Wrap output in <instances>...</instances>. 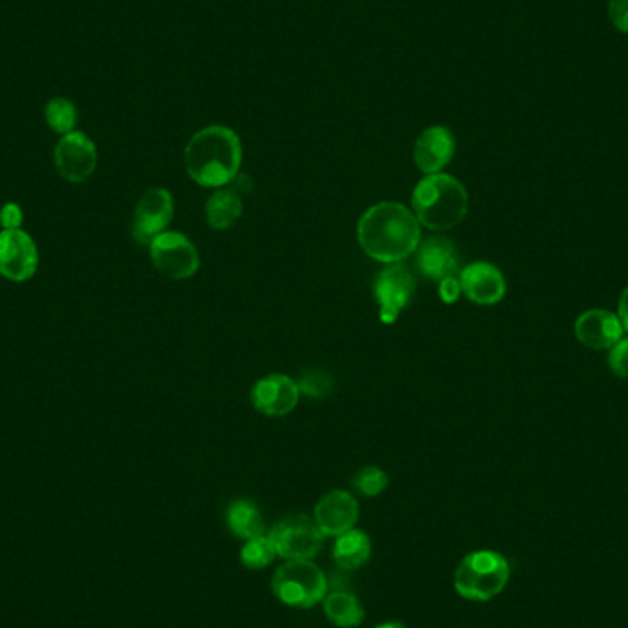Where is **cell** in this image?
I'll return each mask as SVG.
<instances>
[{
  "label": "cell",
  "instance_id": "21",
  "mask_svg": "<svg viewBox=\"0 0 628 628\" xmlns=\"http://www.w3.org/2000/svg\"><path fill=\"white\" fill-rule=\"evenodd\" d=\"M226 524L237 539H256L264 534L263 515L259 513L258 505L250 500H235L229 505Z\"/></svg>",
  "mask_w": 628,
  "mask_h": 628
},
{
  "label": "cell",
  "instance_id": "7",
  "mask_svg": "<svg viewBox=\"0 0 628 628\" xmlns=\"http://www.w3.org/2000/svg\"><path fill=\"white\" fill-rule=\"evenodd\" d=\"M155 269L170 280H188L200 267L199 250L181 232H164L149 245Z\"/></svg>",
  "mask_w": 628,
  "mask_h": 628
},
{
  "label": "cell",
  "instance_id": "24",
  "mask_svg": "<svg viewBox=\"0 0 628 628\" xmlns=\"http://www.w3.org/2000/svg\"><path fill=\"white\" fill-rule=\"evenodd\" d=\"M387 483H390V478L386 472L375 465L362 467L357 475L353 476V489L366 498L379 496L387 488Z\"/></svg>",
  "mask_w": 628,
  "mask_h": 628
},
{
  "label": "cell",
  "instance_id": "10",
  "mask_svg": "<svg viewBox=\"0 0 628 628\" xmlns=\"http://www.w3.org/2000/svg\"><path fill=\"white\" fill-rule=\"evenodd\" d=\"M416 293V280L411 272L401 263L387 264L384 271L379 272L373 283L375 300L381 306V322H397L401 311H405Z\"/></svg>",
  "mask_w": 628,
  "mask_h": 628
},
{
  "label": "cell",
  "instance_id": "3",
  "mask_svg": "<svg viewBox=\"0 0 628 628\" xmlns=\"http://www.w3.org/2000/svg\"><path fill=\"white\" fill-rule=\"evenodd\" d=\"M411 212L427 229L451 230L469 212V194L453 175H427L411 192Z\"/></svg>",
  "mask_w": 628,
  "mask_h": 628
},
{
  "label": "cell",
  "instance_id": "23",
  "mask_svg": "<svg viewBox=\"0 0 628 628\" xmlns=\"http://www.w3.org/2000/svg\"><path fill=\"white\" fill-rule=\"evenodd\" d=\"M276 557V547L272 544L271 537L267 534L250 539L242 547V563L248 570H263Z\"/></svg>",
  "mask_w": 628,
  "mask_h": 628
},
{
  "label": "cell",
  "instance_id": "31",
  "mask_svg": "<svg viewBox=\"0 0 628 628\" xmlns=\"http://www.w3.org/2000/svg\"><path fill=\"white\" fill-rule=\"evenodd\" d=\"M375 628H408L406 625H403L401 621H386L381 623V625H377Z\"/></svg>",
  "mask_w": 628,
  "mask_h": 628
},
{
  "label": "cell",
  "instance_id": "17",
  "mask_svg": "<svg viewBox=\"0 0 628 628\" xmlns=\"http://www.w3.org/2000/svg\"><path fill=\"white\" fill-rule=\"evenodd\" d=\"M623 323L617 315L605 309H590L577 318L576 336L590 349H611L623 338Z\"/></svg>",
  "mask_w": 628,
  "mask_h": 628
},
{
  "label": "cell",
  "instance_id": "30",
  "mask_svg": "<svg viewBox=\"0 0 628 628\" xmlns=\"http://www.w3.org/2000/svg\"><path fill=\"white\" fill-rule=\"evenodd\" d=\"M619 320H621L623 329L628 331V287L623 291L621 300H619Z\"/></svg>",
  "mask_w": 628,
  "mask_h": 628
},
{
  "label": "cell",
  "instance_id": "18",
  "mask_svg": "<svg viewBox=\"0 0 628 628\" xmlns=\"http://www.w3.org/2000/svg\"><path fill=\"white\" fill-rule=\"evenodd\" d=\"M205 216L210 229H232L243 216L242 197L234 189H218L210 199L206 200Z\"/></svg>",
  "mask_w": 628,
  "mask_h": 628
},
{
  "label": "cell",
  "instance_id": "4",
  "mask_svg": "<svg viewBox=\"0 0 628 628\" xmlns=\"http://www.w3.org/2000/svg\"><path fill=\"white\" fill-rule=\"evenodd\" d=\"M512 568L504 555L480 550L472 552L459 563L454 588L469 601H491L496 598L509 582Z\"/></svg>",
  "mask_w": 628,
  "mask_h": 628
},
{
  "label": "cell",
  "instance_id": "13",
  "mask_svg": "<svg viewBox=\"0 0 628 628\" xmlns=\"http://www.w3.org/2000/svg\"><path fill=\"white\" fill-rule=\"evenodd\" d=\"M461 293L478 306H496L504 300L505 278L498 267L488 261H476L459 272Z\"/></svg>",
  "mask_w": 628,
  "mask_h": 628
},
{
  "label": "cell",
  "instance_id": "11",
  "mask_svg": "<svg viewBox=\"0 0 628 628\" xmlns=\"http://www.w3.org/2000/svg\"><path fill=\"white\" fill-rule=\"evenodd\" d=\"M39 267V253L32 235L24 230L0 232V276L10 282H28Z\"/></svg>",
  "mask_w": 628,
  "mask_h": 628
},
{
  "label": "cell",
  "instance_id": "9",
  "mask_svg": "<svg viewBox=\"0 0 628 628\" xmlns=\"http://www.w3.org/2000/svg\"><path fill=\"white\" fill-rule=\"evenodd\" d=\"M53 164L66 183L82 184L88 181L98 165V149L82 131L61 136L53 149Z\"/></svg>",
  "mask_w": 628,
  "mask_h": 628
},
{
  "label": "cell",
  "instance_id": "20",
  "mask_svg": "<svg viewBox=\"0 0 628 628\" xmlns=\"http://www.w3.org/2000/svg\"><path fill=\"white\" fill-rule=\"evenodd\" d=\"M323 614L335 627L353 628L365 621V608L357 595L346 590L329 592L322 601Z\"/></svg>",
  "mask_w": 628,
  "mask_h": 628
},
{
  "label": "cell",
  "instance_id": "27",
  "mask_svg": "<svg viewBox=\"0 0 628 628\" xmlns=\"http://www.w3.org/2000/svg\"><path fill=\"white\" fill-rule=\"evenodd\" d=\"M608 17L614 28L619 29L621 34H628V0H611Z\"/></svg>",
  "mask_w": 628,
  "mask_h": 628
},
{
  "label": "cell",
  "instance_id": "29",
  "mask_svg": "<svg viewBox=\"0 0 628 628\" xmlns=\"http://www.w3.org/2000/svg\"><path fill=\"white\" fill-rule=\"evenodd\" d=\"M459 296H461V285H459V278H446L440 282V298L445 304H456Z\"/></svg>",
  "mask_w": 628,
  "mask_h": 628
},
{
  "label": "cell",
  "instance_id": "14",
  "mask_svg": "<svg viewBox=\"0 0 628 628\" xmlns=\"http://www.w3.org/2000/svg\"><path fill=\"white\" fill-rule=\"evenodd\" d=\"M360 507L352 493L335 489L322 496L315 507V522L325 537H341L349 529H355Z\"/></svg>",
  "mask_w": 628,
  "mask_h": 628
},
{
  "label": "cell",
  "instance_id": "19",
  "mask_svg": "<svg viewBox=\"0 0 628 628\" xmlns=\"http://www.w3.org/2000/svg\"><path fill=\"white\" fill-rule=\"evenodd\" d=\"M370 555L371 541L365 531L349 529L341 537H336L333 558L341 570H357L370 561Z\"/></svg>",
  "mask_w": 628,
  "mask_h": 628
},
{
  "label": "cell",
  "instance_id": "15",
  "mask_svg": "<svg viewBox=\"0 0 628 628\" xmlns=\"http://www.w3.org/2000/svg\"><path fill=\"white\" fill-rule=\"evenodd\" d=\"M456 153V140L451 130L432 125L417 136L414 144V164L424 175H435L451 164Z\"/></svg>",
  "mask_w": 628,
  "mask_h": 628
},
{
  "label": "cell",
  "instance_id": "22",
  "mask_svg": "<svg viewBox=\"0 0 628 628\" xmlns=\"http://www.w3.org/2000/svg\"><path fill=\"white\" fill-rule=\"evenodd\" d=\"M45 120H47L48 127L53 133H58L61 136L69 135V133L76 130V106L71 100H66V98H52L45 107Z\"/></svg>",
  "mask_w": 628,
  "mask_h": 628
},
{
  "label": "cell",
  "instance_id": "6",
  "mask_svg": "<svg viewBox=\"0 0 628 628\" xmlns=\"http://www.w3.org/2000/svg\"><path fill=\"white\" fill-rule=\"evenodd\" d=\"M269 537L276 547L278 557L285 561H311L322 550L325 539L315 518L306 515L282 518Z\"/></svg>",
  "mask_w": 628,
  "mask_h": 628
},
{
  "label": "cell",
  "instance_id": "28",
  "mask_svg": "<svg viewBox=\"0 0 628 628\" xmlns=\"http://www.w3.org/2000/svg\"><path fill=\"white\" fill-rule=\"evenodd\" d=\"M23 221V210L15 202H8L0 208V226L2 230H21Z\"/></svg>",
  "mask_w": 628,
  "mask_h": 628
},
{
  "label": "cell",
  "instance_id": "26",
  "mask_svg": "<svg viewBox=\"0 0 628 628\" xmlns=\"http://www.w3.org/2000/svg\"><path fill=\"white\" fill-rule=\"evenodd\" d=\"M608 365H611L614 375L628 379V338H621L616 346L611 347Z\"/></svg>",
  "mask_w": 628,
  "mask_h": 628
},
{
  "label": "cell",
  "instance_id": "2",
  "mask_svg": "<svg viewBox=\"0 0 628 628\" xmlns=\"http://www.w3.org/2000/svg\"><path fill=\"white\" fill-rule=\"evenodd\" d=\"M243 164L242 138L224 125H208L189 138L184 165L202 188L221 189L234 183Z\"/></svg>",
  "mask_w": 628,
  "mask_h": 628
},
{
  "label": "cell",
  "instance_id": "12",
  "mask_svg": "<svg viewBox=\"0 0 628 628\" xmlns=\"http://www.w3.org/2000/svg\"><path fill=\"white\" fill-rule=\"evenodd\" d=\"M298 382L282 373L263 377L250 390L254 408L267 417H285L298 406Z\"/></svg>",
  "mask_w": 628,
  "mask_h": 628
},
{
  "label": "cell",
  "instance_id": "16",
  "mask_svg": "<svg viewBox=\"0 0 628 628\" xmlns=\"http://www.w3.org/2000/svg\"><path fill=\"white\" fill-rule=\"evenodd\" d=\"M417 267L424 278L443 282L446 278L458 276L461 272V258L451 239L429 237L417 247Z\"/></svg>",
  "mask_w": 628,
  "mask_h": 628
},
{
  "label": "cell",
  "instance_id": "25",
  "mask_svg": "<svg viewBox=\"0 0 628 628\" xmlns=\"http://www.w3.org/2000/svg\"><path fill=\"white\" fill-rule=\"evenodd\" d=\"M298 387H300V394H306L311 399H322L333 392L335 381L328 371L312 370L300 377Z\"/></svg>",
  "mask_w": 628,
  "mask_h": 628
},
{
  "label": "cell",
  "instance_id": "1",
  "mask_svg": "<svg viewBox=\"0 0 628 628\" xmlns=\"http://www.w3.org/2000/svg\"><path fill=\"white\" fill-rule=\"evenodd\" d=\"M357 239L368 258L395 264L416 253L421 243V224L401 202H379L358 219Z\"/></svg>",
  "mask_w": 628,
  "mask_h": 628
},
{
  "label": "cell",
  "instance_id": "8",
  "mask_svg": "<svg viewBox=\"0 0 628 628\" xmlns=\"http://www.w3.org/2000/svg\"><path fill=\"white\" fill-rule=\"evenodd\" d=\"M175 213V205L170 192L164 188H153L141 195L136 205L131 223V235L138 245L149 247L160 234L168 232Z\"/></svg>",
  "mask_w": 628,
  "mask_h": 628
},
{
  "label": "cell",
  "instance_id": "5",
  "mask_svg": "<svg viewBox=\"0 0 628 628\" xmlns=\"http://www.w3.org/2000/svg\"><path fill=\"white\" fill-rule=\"evenodd\" d=\"M328 577L312 561H285L272 577V592L283 605L311 608L328 595Z\"/></svg>",
  "mask_w": 628,
  "mask_h": 628
}]
</instances>
